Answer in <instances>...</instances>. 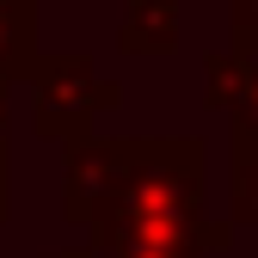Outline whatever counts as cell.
Segmentation results:
<instances>
[{"mask_svg":"<svg viewBox=\"0 0 258 258\" xmlns=\"http://www.w3.org/2000/svg\"><path fill=\"white\" fill-rule=\"evenodd\" d=\"M228 25H234V43L240 55H258V0H228Z\"/></svg>","mask_w":258,"mask_h":258,"instance_id":"52a82bcc","label":"cell"},{"mask_svg":"<svg viewBox=\"0 0 258 258\" xmlns=\"http://www.w3.org/2000/svg\"><path fill=\"white\" fill-rule=\"evenodd\" d=\"M25 86H31V129L43 142H55V148H68L74 136L99 129V117L123 105V80L99 74V61L86 49L37 55V68H31Z\"/></svg>","mask_w":258,"mask_h":258,"instance_id":"7a4b0ae2","label":"cell"},{"mask_svg":"<svg viewBox=\"0 0 258 258\" xmlns=\"http://www.w3.org/2000/svg\"><path fill=\"white\" fill-rule=\"evenodd\" d=\"M37 55V0H0V86H25Z\"/></svg>","mask_w":258,"mask_h":258,"instance_id":"277c9868","label":"cell"},{"mask_svg":"<svg viewBox=\"0 0 258 258\" xmlns=\"http://www.w3.org/2000/svg\"><path fill=\"white\" fill-rule=\"evenodd\" d=\"M86 246H92V258H209V246L136 234V228H117V221H92V228H86Z\"/></svg>","mask_w":258,"mask_h":258,"instance_id":"5b68a950","label":"cell"},{"mask_svg":"<svg viewBox=\"0 0 258 258\" xmlns=\"http://www.w3.org/2000/svg\"><path fill=\"white\" fill-rule=\"evenodd\" d=\"M228 209L258 240V129L234 123V160H228Z\"/></svg>","mask_w":258,"mask_h":258,"instance_id":"8992f818","label":"cell"},{"mask_svg":"<svg viewBox=\"0 0 258 258\" xmlns=\"http://www.w3.org/2000/svg\"><path fill=\"white\" fill-rule=\"evenodd\" d=\"M7 99H13V86H0V136H13V111H7Z\"/></svg>","mask_w":258,"mask_h":258,"instance_id":"9c48e42d","label":"cell"},{"mask_svg":"<svg viewBox=\"0 0 258 258\" xmlns=\"http://www.w3.org/2000/svg\"><path fill=\"white\" fill-rule=\"evenodd\" d=\"M43 258H92V246H68V252H43Z\"/></svg>","mask_w":258,"mask_h":258,"instance_id":"30bf717a","label":"cell"},{"mask_svg":"<svg viewBox=\"0 0 258 258\" xmlns=\"http://www.w3.org/2000/svg\"><path fill=\"white\" fill-rule=\"evenodd\" d=\"M13 215V136H0V221Z\"/></svg>","mask_w":258,"mask_h":258,"instance_id":"ba28073f","label":"cell"},{"mask_svg":"<svg viewBox=\"0 0 258 258\" xmlns=\"http://www.w3.org/2000/svg\"><path fill=\"white\" fill-rule=\"evenodd\" d=\"M111 142V197L99 221L160 240H190L228 252L240 221L209 215V160L197 136H105Z\"/></svg>","mask_w":258,"mask_h":258,"instance_id":"6da1fadb","label":"cell"},{"mask_svg":"<svg viewBox=\"0 0 258 258\" xmlns=\"http://www.w3.org/2000/svg\"><path fill=\"white\" fill-rule=\"evenodd\" d=\"M178 31H184V7L178 0H123L117 49L123 55H172Z\"/></svg>","mask_w":258,"mask_h":258,"instance_id":"3957f363","label":"cell"}]
</instances>
